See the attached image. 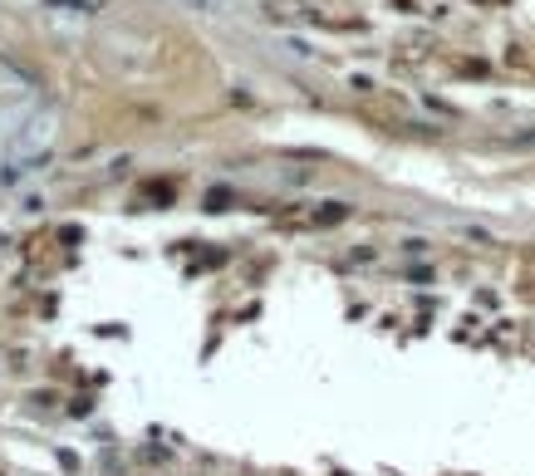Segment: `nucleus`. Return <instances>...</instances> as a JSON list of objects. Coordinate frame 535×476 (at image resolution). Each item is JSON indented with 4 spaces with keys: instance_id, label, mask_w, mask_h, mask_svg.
<instances>
[{
    "instance_id": "nucleus-1",
    "label": "nucleus",
    "mask_w": 535,
    "mask_h": 476,
    "mask_svg": "<svg viewBox=\"0 0 535 476\" xmlns=\"http://www.w3.org/2000/svg\"><path fill=\"white\" fill-rule=\"evenodd\" d=\"M187 6H197V10H221V6H231V0H187Z\"/></svg>"
}]
</instances>
